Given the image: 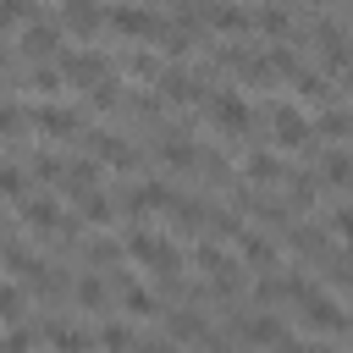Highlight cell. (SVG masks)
Wrapping results in <instances>:
<instances>
[{
  "label": "cell",
  "mask_w": 353,
  "mask_h": 353,
  "mask_svg": "<svg viewBox=\"0 0 353 353\" xmlns=\"http://www.w3.org/2000/svg\"><path fill=\"white\" fill-rule=\"evenodd\" d=\"M66 72H72L77 83H99V77H105V61H99V55H72Z\"/></svg>",
  "instance_id": "obj_8"
},
{
  "label": "cell",
  "mask_w": 353,
  "mask_h": 353,
  "mask_svg": "<svg viewBox=\"0 0 353 353\" xmlns=\"http://www.w3.org/2000/svg\"><path fill=\"white\" fill-rule=\"evenodd\" d=\"M0 193H22V176L11 165H0Z\"/></svg>",
  "instance_id": "obj_23"
},
{
  "label": "cell",
  "mask_w": 353,
  "mask_h": 353,
  "mask_svg": "<svg viewBox=\"0 0 353 353\" xmlns=\"http://www.w3.org/2000/svg\"><path fill=\"white\" fill-rule=\"evenodd\" d=\"M243 336H248V342H281V320H270V314H248V320H243Z\"/></svg>",
  "instance_id": "obj_7"
},
{
  "label": "cell",
  "mask_w": 353,
  "mask_h": 353,
  "mask_svg": "<svg viewBox=\"0 0 353 353\" xmlns=\"http://www.w3.org/2000/svg\"><path fill=\"white\" fill-rule=\"evenodd\" d=\"M320 132H325V138H342V132H347V116H342V110H331V116L320 121Z\"/></svg>",
  "instance_id": "obj_21"
},
{
  "label": "cell",
  "mask_w": 353,
  "mask_h": 353,
  "mask_svg": "<svg viewBox=\"0 0 353 353\" xmlns=\"http://www.w3.org/2000/svg\"><path fill=\"white\" fill-rule=\"evenodd\" d=\"M248 176H254V182H276V176H281V160H276V154H254V160H248Z\"/></svg>",
  "instance_id": "obj_9"
},
{
  "label": "cell",
  "mask_w": 353,
  "mask_h": 353,
  "mask_svg": "<svg viewBox=\"0 0 353 353\" xmlns=\"http://www.w3.org/2000/svg\"><path fill=\"white\" fill-rule=\"evenodd\" d=\"M50 342H55L61 353H83V347H88V336H83V331H50Z\"/></svg>",
  "instance_id": "obj_12"
},
{
  "label": "cell",
  "mask_w": 353,
  "mask_h": 353,
  "mask_svg": "<svg viewBox=\"0 0 353 353\" xmlns=\"http://www.w3.org/2000/svg\"><path fill=\"white\" fill-rule=\"evenodd\" d=\"M99 342H105V347H116V353H121V347H132V336H127L121 325H105V331H99Z\"/></svg>",
  "instance_id": "obj_20"
},
{
  "label": "cell",
  "mask_w": 353,
  "mask_h": 353,
  "mask_svg": "<svg viewBox=\"0 0 353 353\" xmlns=\"http://www.w3.org/2000/svg\"><path fill=\"white\" fill-rule=\"evenodd\" d=\"M61 215H55V204L44 199V204H28V226H55Z\"/></svg>",
  "instance_id": "obj_14"
},
{
  "label": "cell",
  "mask_w": 353,
  "mask_h": 353,
  "mask_svg": "<svg viewBox=\"0 0 353 353\" xmlns=\"http://www.w3.org/2000/svg\"><path fill=\"white\" fill-rule=\"evenodd\" d=\"M61 28H28V50H55Z\"/></svg>",
  "instance_id": "obj_13"
},
{
  "label": "cell",
  "mask_w": 353,
  "mask_h": 353,
  "mask_svg": "<svg viewBox=\"0 0 353 353\" xmlns=\"http://www.w3.org/2000/svg\"><path fill=\"white\" fill-rule=\"evenodd\" d=\"M165 94H176V99H193V77H182V72H165Z\"/></svg>",
  "instance_id": "obj_16"
},
{
  "label": "cell",
  "mask_w": 353,
  "mask_h": 353,
  "mask_svg": "<svg viewBox=\"0 0 353 353\" xmlns=\"http://www.w3.org/2000/svg\"><path fill=\"white\" fill-rule=\"evenodd\" d=\"M243 248H248V259H265V265L276 259V248H270V243H259V237H243Z\"/></svg>",
  "instance_id": "obj_22"
},
{
  "label": "cell",
  "mask_w": 353,
  "mask_h": 353,
  "mask_svg": "<svg viewBox=\"0 0 353 353\" xmlns=\"http://www.w3.org/2000/svg\"><path fill=\"white\" fill-rule=\"evenodd\" d=\"M171 336H176V342H193V336H204V320L188 309V314H176V320H171Z\"/></svg>",
  "instance_id": "obj_10"
},
{
  "label": "cell",
  "mask_w": 353,
  "mask_h": 353,
  "mask_svg": "<svg viewBox=\"0 0 353 353\" xmlns=\"http://www.w3.org/2000/svg\"><path fill=\"white\" fill-rule=\"evenodd\" d=\"M39 127H50V132H66V127H72V116H66V110H39Z\"/></svg>",
  "instance_id": "obj_19"
},
{
  "label": "cell",
  "mask_w": 353,
  "mask_h": 353,
  "mask_svg": "<svg viewBox=\"0 0 353 353\" xmlns=\"http://www.w3.org/2000/svg\"><path fill=\"white\" fill-rule=\"evenodd\" d=\"M210 116H215V127H226V132H243V127H248V105H243L237 94L210 99Z\"/></svg>",
  "instance_id": "obj_3"
},
{
  "label": "cell",
  "mask_w": 353,
  "mask_h": 353,
  "mask_svg": "<svg viewBox=\"0 0 353 353\" xmlns=\"http://www.w3.org/2000/svg\"><path fill=\"white\" fill-rule=\"evenodd\" d=\"M298 303H303V320L320 325V331H342V325H347V314L336 309V298H325V292H314V287H298Z\"/></svg>",
  "instance_id": "obj_1"
},
{
  "label": "cell",
  "mask_w": 353,
  "mask_h": 353,
  "mask_svg": "<svg viewBox=\"0 0 353 353\" xmlns=\"http://www.w3.org/2000/svg\"><path fill=\"white\" fill-rule=\"evenodd\" d=\"M210 353H232V347H221V342H215V347H210Z\"/></svg>",
  "instance_id": "obj_26"
},
{
  "label": "cell",
  "mask_w": 353,
  "mask_h": 353,
  "mask_svg": "<svg viewBox=\"0 0 353 353\" xmlns=\"http://www.w3.org/2000/svg\"><path fill=\"white\" fill-rule=\"evenodd\" d=\"M127 254H138V259H149V265H160V270H171V265H176V254H171V243H160V237H149V232H138V237H127Z\"/></svg>",
  "instance_id": "obj_4"
},
{
  "label": "cell",
  "mask_w": 353,
  "mask_h": 353,
  "mask_svg": "<svg viewBox=\"0 0 353 353\" xmlns=\"http://www.w3.org/2000/svg\"><path fill=\"white\" fill-rule=\"evenodd\" d=\"M325 182H331V188H342V182H347V154H342V149H336V154H325Z\"/></svg>",
  "instance_id": "obj_11"
},
{
  "label": "cell",
  "mask_w": 353,
  "mask_h": 353,
  "mask_svg": "<svg viewBox=\"0 0 353 353\" xmlns=\"http://www.w3.org/2000/svg\"><path fill=\"white\" fill-rule=\"evenodd\" d=\"M61 17H66V28H77V33H94V28H99V6H94V0H66Z\"/></svg>",
  "instance_id": "obj_6"
},
{
  "label": "cell",
  "mask_w": 353,
  "mask_h": 353,
  "mask_svg": "<svg viewBox=\"0 0 353 353\" xmlns=\"http://www.w3.org/2000/svg\"><path fill=\"white\" fill-rule=\"evenodd\" d=\"M127 309H132V314H154V298H149L143 287H127Z\"/></svg>",
  "instance_id": "obj_17"
},
{
  "label": "cell",
  "mask_w": 353,
  "mask_h": 353,
  "mask_svg": "<svg viewBox=\"0 0 353 353\" xmlns=\"http://www.w3.org/2000/svg\"><path fill=\"white\" fill-rule=\"evenodd\" d=\"M110 28H121V33H132V39H160V33H165V22H160L154 11H138V6H116V11H110Z\"/></svg>",
  "instance_id": "obj_2"
},
{
  "label": "cell",
  "mask_w": 353,
  "mask_h": 353,
  "mask_svg": "<svg viewBox=\"0 0 353 353\" xmlns=\"http://www.w3.org/2000/svg\"><path fill=\"white\" fill-rule=\"evenodd\" d=\"M77 298H83V303H99V298H105V287H99V281H83V287H77Z\"/></svg>",
  "instance_id": "obj_24"
},
{
  "label": "cell",
  "mask_w": 353,
  "mask_h": 353,
  "mask_svg": "<svg viewBox=\"0 0 353 353\" xmlns=\"http://www.w3.org/2000/svg\"><path fill=\"white\" fill-rule=\"evenodd\" d=\"M254 22H259L265 33H287V11H259Z\"/></svg>",
  "instance_id": "obj_18"
},
{
  "label": "cell",
  "mask_w": 353,
  "mask_h": 353,
  "mask_svg": "<svg viewBox=\"0 0 353 353\" xmlns=\"http://www.w3.org/2000/svg\"><path fill=\"white\" fill-rule=\"evenodd\" d=\"M309 132H314V127H309L298 110H276V143H281V149H298V143H309Z\"/></svg>",
  "instance_id": "obj_5"
},
{
  "label": "cell",
  "mask_w": 353,
  "mask_h": 353,
  "mask_svg": "<svg viewBox=\"0 0 353 353\" xmlns=\"http://www.w3.org/2000/svg\"><path fill=\"white\" fill-rule=\"evenodd\" d=\"M22 314V292L17 287H0V320H17Z\"/></svg>",
  "instance_id": "obj_15"
},
{
  "label": "cell",
  "mask_w": 353,
  "mask_h": 353,
  "mask_svg": "<svg viewBox=\"0 0 353 353\" xmlns=\"http://www.w3.org/2000/svg\"><path fill=\"white\" fill-rule=\"evenodd\" d=\"M281 353H331V347H314V342H276Z\"/></svg>",
  "instance_id": "obj_25"
}]
</instances>
